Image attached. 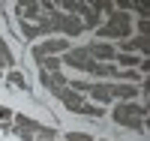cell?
I'll return each instance as SVG.
<instances>
[{
	"label": "cell",
	"mask_w": 150,
	"mask_h": 141,
	"mask_svg": "<svg viewBox=\"0 0 150 141\" xmlns=\"http://www.w3.org/2000/svg\"><path fill=\"white\" fill-rule=\"evenodd\" d=\"M144 114H147V105H138V102H117L114 111H111V120L117 126L144 132Z\"/></svg>",
	"instance_id": "6da1fadb"
},
{
	"label": "cell",
	"mask_w": 150,
	"mask_h": 141,
	"mask_svg": "<svg viewBox=\"0 0 150 141\" xmlns=\"http://www.w3.org/2000/svg\"><path fill=\"white\" fill-rule=\"evenodd\" d=\"M96 33L102 36V39H129V36H132V15L114 9L108 15V21L96 27Z\"/></svg>",
	"instance_id": "7a4b0ae2"
},
{
	"label": "cell",
	"mask_w": 150,
	"mask_h": 141,
	"mask_svg": "<svg viewBox=\"0 0 150 141\" xmlns=\"http://www.w3.org/2000/svg\"><path fill=\"white\" fill-rule=\"evenodd\" d=\"M12 120H15L12 132H15L21 141H36V132H39L42 123H36L33 117H27V114H12Z\"/></svg>",
	"instance_id": "3957f363"
},
{
	"label": "cell",
	"mask_w": 150,
	"mask_h": 141,
	"mask_svg": "<svg viewBox=\"0 0 150 141\" xmlns=\"http://www.w3.org/2000/svg\"><path fill=\"white\" fill-rule=\"evenodd\" d=\"M63 63H66V66H75L78 72H90V69L96 66V60L87 54L84 48H69L66 54H63ZM63 63H60V66H63Z\"/></svg>",
	"instance_id": "277c9868"
},
{
	"label": "cell",
	"mask_w": 150,
	"mask_h": 141,
	"mask_svg": "<svg viewBox=\"0 0 150 141\" xmlns=\"http://www.w3.org/2000/svg\"><path fill=\"white\" fill-rule=\"evenodd\" d=\"M60 51H69V42L66 39H48V42H42V45H36L33 48V60L39 63L42 57H54V54H60Z\"/></svg>",
	"instance_id": "5b68a950"
},
{
	"label": "cell",
	"mask_w": 150,
	"mask_h": 141,
	"mask_svg": "<svg viewBox=\"0 0 150 141\" xmlns=\"http://www.w3.org/2000/svg\"><path fill=\"white\" fill-rule=\"evenodd\" d=\"M84 51H87L96 63H105V60H114V57H117V51L111 48L108 42H90V45H84Z\"/></svg>",
	"instance_id": "8992f818"
},
{
	"label": "cell",
	"mask_w": 150,
	"mask_h": 141,
	"mask_svg": "<svg viewBox=\"0 0 150 141\" xmlns=\"http://www.w3.org/2000/svg\"><path fill=\"white\" fill-rule=\"evenodd\" d=\"M141 93L138 84H111V99H120V102H132L135 96Z\"/></svg>",
	"instance_id": "52a82bcc"
},
{
	"label": "cell",
	"mask_w": 150,
	"mask_h": 141,
	"mask_svg": "<svg viewBox=\"0 0 150 141\" xmlns=\"http://www.w3.org/2000/svg\"><path fill=\"white\" fill-rule=\"evenodd\" d=\"M39 78H42V84H45L51 93H57V90H63V87H69V81L63 78V72H42Z\"/></svg>",
	"instance_id": "ba28073f"
},
{
	"label": "cell",
	"mask_w": 150,
	"mask_h": 141,
	"mask_svg": "<svg viewBox=\"0 0 150 141\" xmlns=\"http://www.w3.org/2000/svg\"><path fill=\"white\" fill-rule=\"evenodd\" d=\"M129 51L147 54V51H150V39H147V36H129V39H123V54H129Z\"/></svg>",
	"instance_id": "9c48e42d"
},
{
	"label": "cell",
	"mask_w": 150,
	"mask_h": 141,
	"mask_svg": "<svg viewBox=\"0 0 150 141\" xmlns=\"http://www.w3.org/2000/svg\"><path fill=\"white\" fill-rule=\"evenodd\" d=\"M87 93L93 96L96 105H108V102H111V84H102V81H99V84H90V90H87Z\"/></svg>",
	"instance_id": "30bf717a"
},
{
	"label": "cell",
	"mask_w": 150,
	"mask_h": 141,
	"mask_svg": "<svg viewBox=\"0 0 150 141\" xmlns=\"http://www.w3.org/2000/svg\"><path fill=\"white\" fill-rule=\"evenodd\" d=\"M90 75H96V78H120V69L108 66V63H96V66L90 69Z\"/></svg>",
	"instance_id": "8fae6325"
},
{
	"label": "cell",
	"mask_w": 150,
	"mask_h": 141,
	"mask_svg": "<svg viewBox=\"0 0 150 141\" xmlns=\"http://www.w3.org/2000/svg\"><path fill=\"white\" fill-rule=\"evenodd\" d=\"M0 66H15V57H12V51H9L3 36H0Z\"/></svg>",
	"instance_id": "7c38bea8"
},
{
	"label": "cell",
	"mask_w": 150,
	"mask_h": 141,
	"mask_svg": "<svg viewBox=\"0 0 150 141\" xmlns=\"http://www.w3.org/2000/svg\"><path fill=\"white\" fill-rule=\"evenodd\" d=\"M39 69L42 72H60V60L57 57H42L39 60Z\"/></svg>",
	"instance_id": "4fadbf2b"
},
{
	"label": "cell",
	"mask_w": 150,
	"mask_h": 141,
	"mask_svg": "<svg viewBox=\"0 0 150 141\" xmlns=\"http://www.w3.org/2000/svg\"><path fill=\"white\" fill-rule=\"evenodd\" d=\"M6 81H9L12 87H18V90H27V78H24L21 72H9V75H6Z\"/></svg>",
	"instance_id": "5bb4252c"
},
{
	"label": "cell",
	"mask_w": 150,
	"mask_h": 141,
	"mask_svg": "<svg viewBox=\"0 0 150 141\" xmlns=\"http://www.w3.org/2000/svg\"><path fill=\"white\" fill-rule=\"evenodd\" d=\"M114 60L120 63V66H138L141 63V57H135V54H117Z\"/></svg>",
	"instance_id": "9a60e30c"
},
{
	"label": "cell",
	"mask_w": 150,
	"mask_h": 141,
	"mask_svg": "<svg viewBox=\"0 0 150 141\" xmlns=\"http://www.w3.org/2000/svg\"><path fill=\"white\" fill-rule=\"evenodd\" d=\"M63 141H93V135H87V132H78V129H75V132H66Z\"/></svg>",
	"instance_id": "2e32d148"
},
{
	"label": "cell",
	"mask_w": 150,
	"mask_h": 141,
	"mask_svg": "<svg viewBox=\"0 0 150 141\" xmlns=\"http://www.w3.org/2000/svg\"><path fill=\"white\" fill-rule=\"evenodd\" d=\"M12 114H15L12 108H6V105H0V123H9V120H12Z\"/></svg>",
	"instance_id": "e0dca14e"
},
{
	"label": "cell",
	"mask_w": 150,
	"mask_h": 141,
	"mask_svg": "<svg viewBox=\"0 0 150 141\" xmlns=\"http://www.w3.org/2000/svg\"><path fill=\"white\" fill-rule=\"evenodd\" d=\"M135 27H138V33H141V36H147V30H150V21H147V18H138V24H135Z\"/></svg>",
	"instance_id": "ac0fdd59"
},
{
	"label": "cell",
	"mask_w": 150,
	"mask_h": 141,
	"mask_svg": "<svg viewBox=\"0 0 150 141\" xmlns=\"http://www.w3.org/2000/svg\"><path fill=\"white\" fill-rule=\"evenodd\" d=\"M0 78H3V66H0Z\"/></svg>",
	"instance_id": "d6986e66"
}]
</instances>
